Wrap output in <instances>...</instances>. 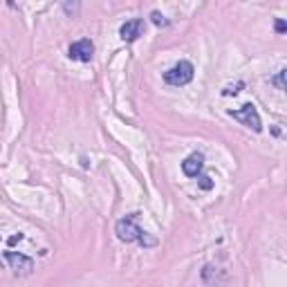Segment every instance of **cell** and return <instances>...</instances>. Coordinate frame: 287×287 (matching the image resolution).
<instances>
[{
    "instance_id": "1",
    "label": "cell",
    "mask_w": 287,
    "mask_h": 287,
    "mask_svg": "<svg viewBox=\"0 0 287 287\" xmlns=\"http://www.w3.org/2000/svg\"><path fill=\"white\" fill-rule=\"evenodd\" d=\"M137 216L139 213H130V216L117 220V224H114V234L121 242H137L139 238L144 236V229L137 224Z\"/></svg>"
},
{
    "instance_id": "2",
    "label": "cell",
    "mask_w": 287,
    "mask_h": 287,
    "mask_svg": "<svg viewBox=\"0 0 287 287\" xmlns=\"http://www.w3.org/2000/svg\"><path fill=\"white\" fill-rule=\"evenodd\" d=\"M193 74H195L193 63H188V61H180V63H175L170 70L164 72V83L173 85V88H182V85L193 81Z\"/></svg>"
},
{
    "instance_id": "3",
    "label": "cell",
    "mask_w": 287,
    "mask_h": 287,
    "mask_svg": "<svg viewBox=\"0 0 287 287\" xmlns=\"http://www.w3.org/2000/svg\"><path fill=\"white\" fill-rule=\"evenodd\" d=\"M229 117H234L236 121H240L242 126L252 128L254 132H260L262 130L260 114H258V110H256L254 103H245V106L238 108V110H229Z\"/></svg>"
},
{
    "instance_id": "4",
    "label": "cell",
    "mask_w": 287,
    "mask_h": 287,
    "mask_svg": "<svg viewBox=\"0 0 287 287\" xmlns=\"http://www.w3.org/2000/svg\"><path fill=\"white\" fill-rule=\"evenodd\" d=\"M5 262L9 265L11 272L21 274V276H25V274H32V270H34V260L29 258V256L21 254V252H5Z\"/></svg>"
},
{
    "instance_id": "5",
    "label": "cell",
    "mask_w": 287,
    "mask_h": 287,
    "mask_svg": "<svg viewBox=\"0 0 287 287\" xmlns=\"http://www.w3.org/2000/svg\"><path fill=\"white\" fill-rule=\"evenodd\" d=\"M68 56L72 61H79V63H90L94 56V43L90 39H81V41L72 43L68 47Z\"/></svg>"
},
{
    "instance_id": "6",
    "label": "cell",
    "mask_w": 287,
    "mask_h": 287,
    "mask_svg": "<svg viewBox=\"0 0 287 287\" xmlns=\"http://www.w3.org/2000/svg\"><path fill=\"white\" fill-rule=\"evenodd\" d=\"M142 34H144V18H130V21H126L124 25L119 27V36H121V41H126V43L137 41Z\"/></svg>"
},
{
    "instance_id": "7",
    "label": "cell",
    "mask_w": 287,
    "mask_h": 287,
    "mask_svg": "<svg viewBox=\"0 0 287 287\" xmlns=\"http://www.w3.org/2000/svg\"><path fill=\"white\" fill-rule=\"evenodd\" d=\"M204 168V155L202 152H191L184 162H182V173L186 178H198Z\"/></svg>"
},
{
    "instance_id": "8",
    "label": "cell",
    "mask_w": 287,
    "mask_h": 287,
    "mask_svg": "<svg viewBox=\"0 0 287 287\" xmlns=\"http://www.w3.org/2000/svg\"><path fill=\"white\" fill-rule=\"evenodd\" d=\"M61 7L70 18H76L79 11H81V0H61Z\"/></svg>"
},
{
    "instance_id": "9",
    "label": "cell",
    "mask_w": 287,
    "mask_h": 287,
    "mask_svg": "<svg viewBox=\"0 0 287 287\" xmlns=\"http://www.w3.org/2000/svg\"><path fill=\"white\" fill-rule=\"evenodd\" d=\"M285 74H287V70H278L276 74L270 79V83L276 85V90H285Z\"/></svg>"
},
{
    "instance_id": "10",
    "label": "cell",
    "mask_w": 287,
    "mask_h": 287,
    "mask_svg": "<svg viewBox=\"0 0 287 287\" xmlns=\"http://www.w3.org/2000/svg\"><path fill=\"white\" fill-rule=\"evenodd\" d=\"M242 88H245V83H242V81H238V83H234V85H227V88L222 90V97H234V94L240 92Z\"/></svg>"
},
{
    "instance_id": "11",
    "label": "cell",
    "mask_w": 287,
    "mask_h": 287,
    "mask_svg": "<svg viewBox=\"0 0 287 287\" xmlns=\"http://www.w3.org/2000/svg\"><path fill=\"white\" fill-rule=\"evenodd\" d=\"M198 186L202 188V191H211L213 188V180L209 175H198Z\"/></svg>"
},
{
    "instance_id": "12",
    "label": "cell",
    "mask_w": 287,
    "mask_h": 287,
    "mask_svg": "<svg viewBox=\"0 0 287 287\" xmlns=\"http://www.w3.org/2000/svg\"><path fill=\"white\" fill-rule=\"evenodd\" d=\"M150 18H152V23H155L157 27H166V25H168V21H166V18H164V16L160 14V11H152V14H150Z\"/></svg>"
},
{
    "instance_id": "13",
    "label": "cell",
    "mask_w": 287,
    "mask_h": 287,
    "mask_svg": "<svg viewBox=\"0 0 287 287\" xmlns=\"http://www.w3.org/2000/svg\"><path fill=\"white\" fill-rule=\"evenodd\" d=\"M139 245H142V247H155L157 245V240H155V238H150L148 234H146V231H144V236L142 238H139Z\"/></svg>"
},
{
    "instance_id": "14",
    "label": "cell",
    "mask_w": 287,
    "mask_h": 287,
    "mask_svg": "<svg viewBox=\"0 0 287 287\" xmlns=\"http://www.w3.org/2000/svg\"><path fill=\"white\" fill-rule=\"evenodd\" d=\"M274 29H276L278 34H285V32H287V25H285V21H280V18H278V21H276V25H274Z\"/></svg>"
},
{
    "instance_id": "15",
    "label": "cell",
    "mask_w": 287,
    "mask_h": 287,
    "mask_svg": "<svg viewBox=\"0 0 287 287\" xmlns=\"http://www.w3.org/2000/svg\"><path fill=\"white\" fill-rule=\"evenodd\" d=\"M18 240H23V234H16V236H11V238H9V245H16Z\"/></svg>"
}]
</instances>
